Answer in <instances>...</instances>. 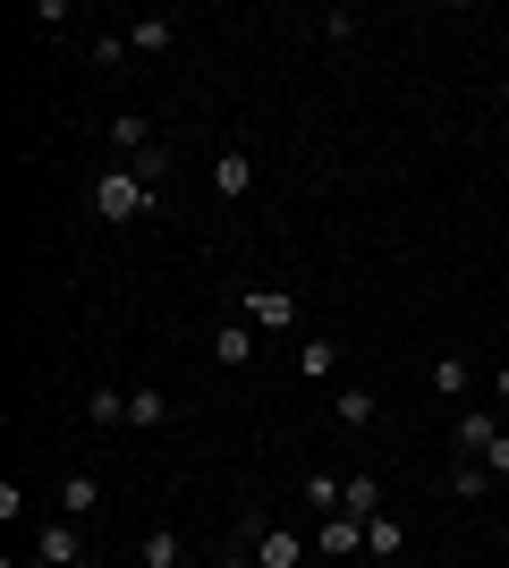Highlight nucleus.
<instances>
[{
	"mask_svg": "<svg viewBox=\"0 0 509 568\" xmlns=\"http://www.w3.org/2000/svg\"><path fill=\"white\" fill-rule=\"evenodd\" d=\"M145 204H153V187H145V170H136V162L94 179V213H102V221H136Z\"/></svg>",
	"mask_w": 509,
	"mask_h": 568,
	"instance_id": "nucleus-1",
	"label": "nucleus"
},
{
	"mask_svg": "<svg viewBox=\"0 0 509 568\" xmlns=\"http://www.w3.org/2000/svg\"><path fill=\"white\" fill-rule=\"evenodd\" d=\"M246 551H255V568H306V535H297V526H272V518H255L246 526Z\"/></svg>",
	"mask_w": 509,
	"mask_h": 568,
	"instance_id": "nucleus-2",
	"label": "nucleus"
},
{
	"mask_svg": "<svg viewBox=\"0 0 509 568\" xmlns=\"http://www.w3.org/2000/svg\"><path fill=\"white\" fill-rule=\"evenodd\" d=\"M238 323H255V332H297V297L289 288H238Z\"/></svg>",
	"mask_w": 509,
	"mask_h": 568,
	"instance_id": "nucleus-3",
	"label": "nucleus"
},
{
	"mask_svg": "<svg viewBox=\"0 0 509 568\" xmlns=\"http://www.w3.org/2000/svg\"><path fill=\"white\" fill-rule=\"evenodd\" d=\"M85 560V544H77V518H51L43 535H34V568H77Z\"/></svg>",
	"mask_w": 509,
	"mask_h": 568,
	"instance_id": "nucleus-4",
	"label": "nucleus"
},
{
	"mask_svg": "<svg viewBox=\"0 0 509 568\" xmlns=\"http://www.w3.org/2000/svg\"><path fill=\"white\" fill-rule=\"evenodd\" d=\"M315 551H323V560H357V551H365V518H348V509L323 518L315 526Z\"/></svg>",
	"mask_w": 509,
	"mask_h": 568,
	"instance_id": "nucleus-5",
	"label": "nucleus"
},
{
	"mask_svg": "<svg viewBox=\"0 0 509 568\" xmlns=\"http://www.w3.org/2000/svg\"><path fill=\"white\" fill-rule=\"evenodd\" d=\"M111 144H120L128 162H145V153H162V136H153L145 111H111Z\"/></svg>",
	"mask_w": 509,
	"mask_h": 568,
	"instance_id": "nucleus-6",
	"label": "nucleus"
},
{
	"mask_svg": "<svg viewBox=\"0 0 509 568\" xmlns=\"http://www.w3.org/2000/svg\"><path fill=\"white\" fill-rule=\"evenodd\" d=\"M399 551H408V526L390 518V509H374L365 518V560H399Z\"/></svg>",
	"mask_w": 509,
	"mask_h": 568,
	"instance_id": "nucleus-7",
	"label": "nucleus"
},
{
	"mask_svg": "<svg viewBox=\"0 0 509 568\" xmlns=\"http://www.w3.org/2000/svg\"><path fill=\"white\" fill-rule=\"evenodd\" d=\"M213 195H221V204L255 195V162H246V153H221V162H213Z\"/></svg>",
	"mask_w": 509,
	"mask_h": 568,
	"instance_id": "nucleus-8",
	"label": "nucleus"
},
{
	"mask_svg": "<svg viewBox=\"0 0 509 568\" xmlns=\"http://www.w3.org/2000/svg\"><path fill=\"white\" fill-rule=\"evenodd\" d=\"M170 43H179V18H170V9H153V18L128 26V51H145V60H153V51H170Z\"/></svg>",
	"mask_w": 509,
	"mask_h": 568,
	"instance_id": "nucleus-9",
	"label": "nucleus"
},
{
	"mask_svg": "<svg viewBox=\"0 0 509 568\" xmlns=\"http://www.w3.org/2000/svg\"><path fill=\"white\" fill-rule=\"evenodd\" d=\"M297 374H306V382H332L339 374V339H297Z\"/></svg>",
	"mask_w": 509,
	"mask_h": 568,
	"instance_id": "nucleus-10",
	"label": "nucleus"
},
{
	"mask_svg": "<svg viewBox=\"0 0 509 568\" xmlns=\"http://www.w3.org/2000/svg\"><path fill=\"white\" fill-rule=\"evenodd\" d=\"M94 509H102L94 475H60V518H94Z\"/></svg>",
	"mask_w": 509,
	"mask_h": 568,
	"instance_id": "nucleus-11",
	"label": "nucleus"
},
{
	"mask_svg": "<svg viewBox=\"0 0 509 568\" xmlns=\"http://www.w3.org/2000/svg\"><path fill=\"white\" fill-rule=\"evenodd\" d=\"M492 433H501V425H492L485 407H459V425H450V442H459L467 458H485V442H492Z\"/></svg>",
	"mask_w": 509,
	"mask_h": 568,
	"instance_id": "nucleus-12",
	"label": "nucleus"
},
{
	"mask_svg": "<svg viewBox=\"0 0 509 568\" xmlns=\"http://www.w3.org/2000/svg\"><path fill=\"white\" fill-rule=\"evenodd\" d=\"M85 425H102V433H120V425H128V390H111V382H102L94 399H85Z\"/></svg>",
	"mask_w": 509,
	"mask_h": 568,
	"instance_id": "nucleus-13",
	"label": "nucleus"
},
{
	"mask_svg": "<svg viewBox=\"0 0 509 568\" xmlns=\"http://www.w3.org/2000/svg\"><path fill=\"white\" fill-rule=\"evenodd\" d=\"M213 356H221V365H246V356H255V323H221V332H213Z\"/></svg>",
	"mask_w": 509,
	"mask_h": 568,
	"instance_id": "nucleus-14",
	"label": "nucleus"
},
{
	"mask_svg": "<svg viewBox=\"0 0 509 568\" xmlns=\"http://www.w3.org/2000/svg\"><path fill=\"white\" fill-rule=\"evenodd\" d=\"M339 425H374V416H383V399H374V390H365V382H348V390H339Z\"/></svg>",
	"mask_w": 509,
	"mask_h": 568,
	"instance_id": "nucleus-15",
	"label": "nucleus"
},
{
	"mask_svg": "<svg viewBox=\"0 0 509 568\" xmlns=\"http://www.w3.org/2000/svg\"><path fill=\"white\" fill-rule=\"evenodd\" d=\"M128 425H136V433L170 425V399H162V390H128Z\"/></svg>",
	"mask_w": 509,
	"mask_h": 568,
	"instance_id": "nucleus-16",
	"label": "nucleus"
},
{
	"mask_svg": "<svg viewBox=\"0 0 509 568\" xmlns=\"http://www.w3.org/2000/svg\"><path fill=\"white\" fill-rule=\"evenodd\" d=\"M179 526H145V568H179Z\"/></svg>",
	"mask_w": 509,
	"mask_h": 568,
	"instance_id": "nucleus-17",
	"label": "nucleus"
},
{
	"mask_svg": "<svg viewBox=\"0 0 509 568\" xmlns=\"http://www.w3.org/2000/svg\"><path fill=\"white\" fill-rule=\"evenodd\" d=\"M467 382H476L467 356H441V365H434V390H441V399H467Z\"/></svg>",
	"mask_w": 509,
	"mask_h": 568,
	"instance_id": "nucleus-18",
	"label": "nucleus"
},
{
	"mask_svg": "<svg viewBox=\"0 0 509 568\" xmlns=\"http://www.w3.org/2000/svg\"><path fill=\"white\" fill-rule=\"evenodd\" d=\"M450 493H459V500H485V493H492V467H485V458H459V475H450Z\"/></svg>",
	"mask_w": 509,
	"mask_h": 568,
	"instance_id": "nucleus-19",
	"label": "nucleus"
},
{
	"mask_svg": "<svg viewBox=\"0 0 509 568\" xmlns=\"http://www.w3.org/2000/svg\"><path fill=\"white\" fill-rule=\"evenodd\" d=\"M357 9H323V18H315V34H323V43H357Z\"/></svg>",
	"mask_w": 509,
	"mask_h": 568,
	"instance_id": "nucleus-20",
	"label": "nucleus"
},
{
	"mask_svg": "<svg viewBox=\"0 0 509 568\" xmlns=\"http://www.w3.org/2000/svg\"><path fill=\"white\" fill-rule=\"evenodd\" d=\"M383 509V484L374 475H348V518H374Z\"/></svg>",
	"mask_w": 509,
	"mask_h": 568,
	"instance_id": "nucleus-21",
	"label": "nucleus"
},
{
	"mask_svg": "<svg viewBox=\"0 0 509 568\" xmlns=\"http://www.w3.org/2000/svg\"><path fill=\"white\" fill-rule=\"evenodd\" d=\"M85 60H94V69H120V60H128V34H94V43H85Z\"/></svg>",
	"mask_w": 509,
	"mask_h": 568,
	"instance_id": "nucleus-22",
	"label": "nucleus"
},
{
	"mask_svg": "<svg viewBox=\"0 0 509 568\" xmlns=\"http://www.w3.org/2000/svg\"><path fill=\"white\" fill-rule=\"evenodd\" d=\"M485 467H492V475H509V433H492V442H485Z\"/></svg>",
	"mask_w": 509,
	"mask_h": 568,
	"instance_id": "nucleus-23",
	"label": "nucleus"
},
{
	"mask_svg": "<svg viewBox=\"0 0 509 568\" xmlns=\"http://www.w3.org/2000/svg\"><path fill=\"white\" fill-rule=\"evenodd\" d=\"M492 390H501V399H509V365H492Z\"/></svg>",
	"mask_w": 509,
	"mask_h": 568,
	"instance_id": "nucleus-24",
	"label": "nucleus"
},
{
	"mask_svg": "<svg viewBox=\"0 0 509 568\" xmlns=\"http://www.w3.org/2000/svg\"><path fill=\"white\" fill-rule=\"evenodd\" d=\"M221 568H255V551H246V560H221Z\"/></svg>",
	"mask_w": 509,
	"mask_h": 568,
	"instance_id": "nucleus-25",
	"label": "nucleus"
},
{
	"mask_svg": "<svg viewBox=\"0 0 509 568\" xmlns=\"http://www.w3.org/2000/svg\"><path fill=\"white\" fill-rule=\"evenodd\" d=\"M501 551H509V526H501Z\"/></svg>",
	"mask_w": 509,
	"mask_h": 568,
	"instance_id": "nucleus-26",
	"label": "nucleus"
},
{
	"mask_svg": "<svg viewBox=\"0 0 509 568\" xmlns=\"http://www.w3.org/2000/svg\"><path fill=\"white\" fill-rule=\"evenodd\" d=\"M77 568H94V560H77Z\"/></svg>",
	"mask_w": 509,
	"mask_h": 568,
	"instance_id": "nucleus-27",
	"label": "nucleus"
}]
</instances>
